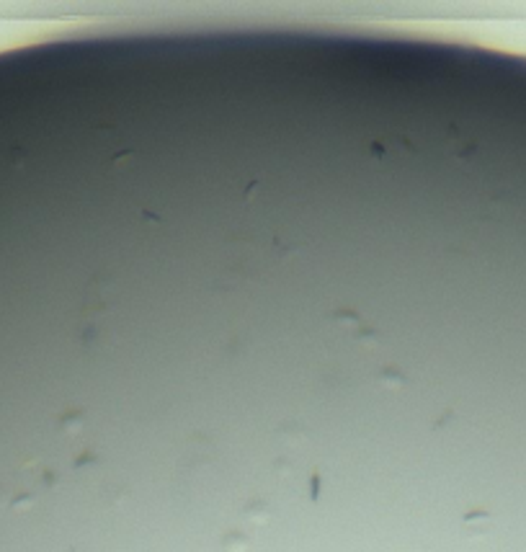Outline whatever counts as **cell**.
I'll list each match as a JSON object with an SVG mask.
<instances>
[{
  "label": "cell",
  "mask_w": 526,
  "mask_h": 552,
  "mask_svg": "<svg viewBox=\"0 0 526 552\" xmlns=\"http://www.w3.org/2000/svg\"><path fill=\"white\" fill-rule=\"evenodd\" d=\"M243 513H245V519H248V521H253L256 526H261V524H266V521H268L271 508H268V503H263L261 498H253V501L243 508Z\"/></svg>",
  "instance_id": "cell-1"
},
{
  "label": "cell",
  "mask_w": 526,
  "mask_h": 552,
  "mask_svg": "<svg viewBox=\"0 0 526 552\" xmlns=\"http://www.w3.org/2000/svg\"><path fill=\"white\" fill-rule=\"evenodd\" d=\"M248 537L243 534V531H227L225 537H222V552H245L248 549Z\"/></svg>",
  "instance_id": "cell-2"
}]
</instances>
